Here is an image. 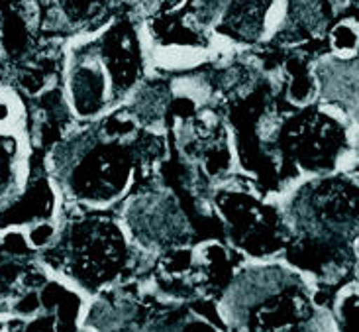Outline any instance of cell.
I'll use <instances>...</instances> for the list:
<instances>
[{
  "instance_id": "obj_1",
  "label": "cell",
  "mask_w": 359,
  "mask_h": 332,
  "mask_svg": "<svg viewBox=\"0 0 359 332\" xmlns=\"http://www.w3.org/2000/svg\"><path fill=\"white\" fill-rule=\"evenodd\" d=\"M48 173L55 181L63 203L85 211H104L126 195L136 179L140 136L120 140L100 126L67 134L49 152Z\"/></svg>"
},
{
  "instance_id": "obj_2",
  "label": "cell",
  "mask_w": 359,
  "mask_h": 332,
  "mask_svg": "<svg viewBox=\"0 0 359 332\" xmlns=\"http://www.w3.org/2000/svg\"><path fill=\"white\" fill-rule=\"evenodd\" d=\"M222 314L238 332H304L314 319V303L301 275L259 260L233 275Z\"/></svg>"
},
{
  "instance_id": "obj_3",
  "label": "cell",
  "mask_w": 359,
  "mask_h": 332,
  "mask_svg": "<svg viewBox=\"0 0 359 332\" xmlns=\"http://www.w3.org/2000/svg\"><path fill=\"white\" fill-rule=\"evenodd\" d=\"M51 267L71 284L97 293L126 277L140 250L122 220L85 211L61 226L46 248Z\"/></svg>"
},
{
  "instance_id": "obj_4",
  "label": "cell",
  "mask_w": 359,
  "mask_h": 332,
  "mask_svg": "<svg viewBox=\"0 0 359 332\" xmlns=\"http://www.w3.org/2000/svg\"><path fill=\"white\" fill-rule=\"evenodd\" d=\"M140 71L134 39L124 28L107 29L104 38L88 41L67 67V105L81 122H98L114 112L134 88Z\"/></svg>"
},
{
  "instance_id": "obj_5",
  "label": "cell",
  "mask_w": 359,
  "mask_h": 332,
  "mask_svg": "<svg viewBox=\"0 0 359 332\" xmlns=\"http://www.w3.org/2000/svg\"><path fill=\"white\" fill-rule=\"evenodd\" d=\"M122 223L137 248L147 252L177 248L183 244V236L187 234V220L173 197L159 193L132 197Z\"/></svg>"
},
{
  "instance_id": "obj_6",
  "label": "cell",
  "mask_w": 359,
  "mask_h": 332,
  "mask_svg": "<svg viewBox=\"0 0 359 332\" xmlns=\"http://www.w3.org/2000/svg\"><path fill=\"white\" fill-rule=\"evenodd\" d=\"M341 138L344 134L334 118L302 117L283 130L281 154L292 169L320 173L338 161Z\"/></svg>"
},
{
  "instance_id": "obj_7",
  "label": "cell",
  "mask_w": 359,
  "mask_h": 332,
  "mask_svg": "<svg viewBox=\"0 0 359 332\" xmlns=\"http://www.w3.org/2000/svg\"><path fill=\"white\" fill-rule=\"evenodd\" d=\"M29 144L20 130L0 128V206L18 195L32 177Z\"/></svg>"
},
{
  "instance_id": "obj_8",
  "label": "cell",
  "mask_w": 359,
  "mask_h": 332,
  "mask_svg": "<svg viewBox=\"0 0 359 332\" xmlns=\"http://www.w3.org/2000/svg\"><path fill=\"white\" fill-rule=\"evenodd\" d=\"M330 48L338 58H353L359 49V26L353 20H341L330 29Z\"/></svg>"
},
{
  "instance_id": "obj_9",
  "label": "cell",
  "mask_w": 359,
  "mask_h": 332,
  "mask_svg": "<svg viewBox=\"0 0 359 332\" xmlns=\"http://www.w3.org/2000/svg\"><path fill=\"white\" fill-rule=\"evenodd\" d=\"M316 95V83L314 77L306 71V67H299L291 75V83H289V100L294 107H306L311 105L312 98Z\"/></svg>"
},
{
  "instance_id": "obj_10",
  "label": "cell",
  "mask_w": 359,
  "mask_h": 332,
  "mask_svg": "<svg viewBox=\"0 0 359 332\" xmlns=\"http://www.w3.org/2000/svg\"><path fill=\"white\" fill-rule=\"evenodd\" d=\"M175 332H224L222 328H218L216 324H212L210 321H204V319H196V317H191L183 323L179 324L175 328Z\"/></svg>"
}]
</instances>
